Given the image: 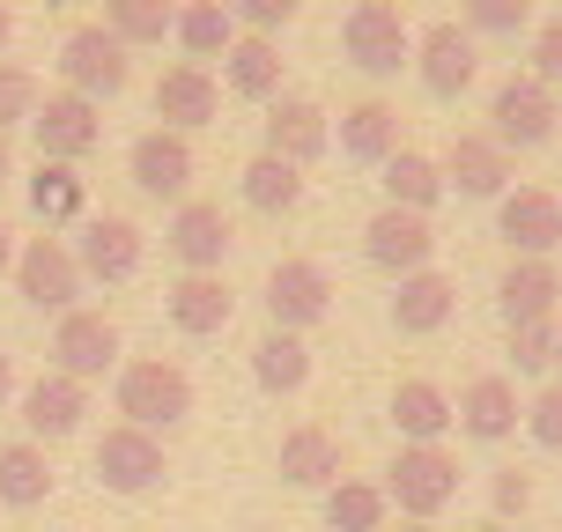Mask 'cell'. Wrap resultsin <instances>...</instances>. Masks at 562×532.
Returning a JSON list of instances; mask_svg holds the SVG:
<instances>
[{"mask_svg": "<svg viewBox=\"0 0 562 532\" xmlns=\"http://www.w3.org/2000/svg\"><path fill=\"white\" fill-rule=\"evenodd\" d=\"M385 503H400V518H422L437 525L451 503H459V451L445 444H400V459L385 466Z\"/></svg>", "mask_w": 562, "mask_h": 532, "instance_id": "6da1fadb", "label": "cell"}, {"mask_svg": "<svg viewBox=\"0 0 562 532\" xmlns=\"http://www.w3.org/2000/svg\"><path fill=\"white\" fill-rule=\"evenodd\" d=\"M112 399H119V415L134 421V429H178V421L193 415V377L178 363H164V355H134V363H119V385H112Z\"/></svg>", "mask_w": 562, "mask_h": 532, "instance_id": "7a4b0ae2", "label": "cell"}, {"mask_svg": "<svg viewBox=\"0 0 562 532\" xmlns=\"http://www.w3.org/2000/svg\"><path fill=\"white\" fill-rule=\"evenodd\" d=\"M126 82H134V53L104 23H82L59 37V89H75L89 104H112Z\"/></svg>", "mask_w": 562, "mask_h": 532, "instance_id": "3957f363", "label": "cell"}, {"mask_svg": "<svg viewBox=\"0 0 562 532\" xmlns=\"http://www.w3.org/2000/svg\"><path fill=\"white\" fill-rule=\"evenodd\" d=\"M340 53H348V67H363L370 82H385L415 59V30L393 0H356L348 23H340Z\"/></svg>", "mask_w": 562, "mask_h": 532, "instance_id": "277c9868", "label": "cell"}, {"mask_svg": "<svg viewBox=\"0 0 562 532\" xmlns=\"http://www.w3.org/2000/svg\"><path fill=\"white\" fill-rule=\"evenodd\" d=\"M8 281H15V296H23L30 310H75V296H82L89 281H82V267H75V245L67 237H23L15 245V267H8Z\"/></svg>", "mask_w": 562, "mask_h": 532, "instance_id": "5b68a950", "label": "cell"}, {"mask_svg": "<svg viewBox=\"0 0 562 532\" xmlns=\"http://www.w3.org/2000/svg\"><path fill=\"white\" fill-rule=\"evenodd\" d=\"M334 318V274H326V259H274V274H267V326L274 333H311V326H326Z\"/></svg>", "mask_w": 562, "mask_h": 532, "instance_id": "8992f818", "label": "cell"}, {"mask_svg": "<svg viewBox=\"0 0 562 532\" xmlns=\"http://www.w3.org/2000/svg\"><path fill=\"white\" fill-rule=\"evenodd\" d=\"M562 126V97L548 82H533V75H510V82H496V97H488V126L481 134L504 140V148H548Z\"/></svg>", "mask_w": 562, "mask_h": 532, "instance_id": "52a82bcc", "label": "cell"}, {"mask_svg": "<svg viewBox=\"0 0 562 532\" xmlns=\"http://www.w3.org/2000/svg\"><path fill=\"white\" fill-rule=\"evenodd\" d=\"M30 134H37V163H82L104 140V104H89L75 89H45L30 112Z\"/></svg>", "mask_w": 562, "mask_h": 532, "instance_id": "ba28073f", "label": "cell"}, {"mask_svg": "<svg viewBox=\"0 0 562 532\" xmlns=\"http://www.w3.org/2000/svg\"><path fill=\"white\" fill-rule=\"evenodd\" d=\"M422 75V89L437 97V104H451V97H467L481 75V45H474V30L467 23H429L415 37V59H407Z\"/></svg>", "mask_w": 562, "mask_h": 532, "instance_id": "9c48e42d", "label": "cell"}, {"mask_svg": "<svg viewBox=\"0 0 562 532\" xmlns=\"http://www.w3.org/2000/svg\"><path fill=\"white\" fill-rule=\"evenodd\" d=\"M97 480L112 488V496H148V488H164V437H148V429H134V421H119V429H104L97 437Z\"/></svg>", "mask_w": 562, "mask_h": 532, "instance_id": "30bf717a", "label": "cell"}, {"mask_svg": "<svg viewBox=\"0 0 562 532\" xmlns=\"http://www.w3.org/2000/svg\"><path fill=\"white\" fill-rule=\"evenodd\" d=\"M496 237L510 245V259H555L562 252V193L548 185H518L496 200Z\"/></svg>", "mask_w": 562, "mask_h": 532, "instance_id": "8fae6325", "label": "cell"}, {"mask_svg": "<svg viewBox=\"0 0 562 532\" xmlns=\"http://www.w3.org/2000/svg\"><path fill=\"white\" fill-rule=\"evenodd\" d=\"M140 259H148L140 223H126V215H82V237H75V267H82V281L119 288V281L140 274Z\"/></svg>", "mask_w": 562, "mask_h": 532, "instance_id": "7c38bea8", "label": "cell"}, {"mask_svg": "<svg viewBox=\"0 0 562 532\" xmlns=\"http://www.w3.org/2000/svg\"><path fill=\"white\" fill-rule=\"evenodd\" d=\"M53 370L59 377H82V385H97L104 370H119V326L104 318V310H59L53 326Z\"/></svg>", "mask_w": 562, "mask_h": 532, "instance_id": "4fadbf2b", "label": "cell"}, {"mask_svg": "<svg viewBox=\"0 0 562 532\" xmlns=\"http://www.w3.org/2000/svg\"><path fill=\"white\" fill-rule=\"evenodd\" d=\"M363 259L378 267V274H422L429 259H437V229H429V215H407V207H378L363 223Z\"/></svg>", "mask_w": 562, "mask_h": 532, "instance_id": "5bb4252c", "label": "cell"}, {"mask_svg": "<svg viewBox=\"0 0 562 532\" xmlns=\"http://www.w3.org/2000/svg\"><path fill=\"white\" fill-rule=\"evenodd\" d=\"M126 178H134L148 200H193V140L170 134V126H148V134L126 148Z\"/></svg>", "mask_w": 562, "mask_h": 532, "instance_id": "9a60e30c", "label": "cell"}, {"mask_svg": "<svg viewBox=\"0 0 562 532\" xmlns=\"http://www.w3.org/2000/svg\"><path fill=\"white\" fill-rule=\"evenodd\" d=\"M164 245H170V259H178L186 274H223V259H229V215H223V200H178V207H170Z\"/></svg>", "mask_w": 562, "mask_h": 532, "instance_id": "2e32d148", "label": "cell"}, {"mask_svg": "<svg viewBox=\"0 0 562 532\" xmlns=\"http://www.w3.org/2000/svg\"><path fill=\"white\" fill-rule=\"evenodd\" d=\"M437 170H445V193H467V200H504L510 193V148L488 140V134H451Z\"/></svg>", "mask_w": 562, "mask_h": 532, "instance_id": "e0dca14e", "label": "cell"}, {"mask_svg": "<svg viewBox=\"0 0 562 532\" xmlns=\"http://www.w3.org/2000/svg\"><path fill=\"white\" fill-rule=\"evenodd\" d=\"M451 421H459L474 444H504L510 429L526 421V407H518V377H504V370H481V377H467V393L451 399Z\"/></svg>", "mask_w": 562, "mask_h": 532, "instance_id": "ac0fdd59", "label": "cell"}, {"mask_svg": "<svg viewBox=\"0 0 562 532\" xmlns=\"http://www.w3.org/2000/svg\"><path fill=\"white\" fill-rule=\"evenodd\" d=\"M156 118H164L170 134H193V126H215V112H223V82L207 75V67H193V59H178V67H164L156 75Z\"/></svg>", "mask_w": 562, "mask_h": 532, "instance_id": "d6986e66", "label": "cell"}, {"mask_svg": "<svg viewBox=\"0 0 562 532\" xmlns=\"http://www.w3.org/2000/svg\"><path fill=\"white\" fill-rule=\"evenodd\" d=\"M326 148H334V118H326V104H311V97H274V112H267V156L311 170Z\"/></svg>", "mask_w": 562, "mask_h": 532, "instance_id": "ffe728a7", "label": "cell"}, {"mask_svg": "<svg viewBox=\"0 0 562 532\" xmlns=\"http://www.w3.org/2000/svg\"><path fill=\"white\" fill-rule=\"evenodd\" d=\"M82 415H89V385H82V377L45 370L37 385H23V429H30V444H59V437H75Z\"/></svg>", "mask_w": 562, "mask_h": 532, "instance_id": "44dd1931", "label": "cell"}, {"mask_svg": "<svg viewBox=\"0 0 562 532\" xmlns=\"http://www.w3.org/2000/svg\"><path fill=\"white\" fill-rule=\"evenodd\" d=\"M164 310H170V326L186 340H215L237 318V296H229V281L223 274H178L164 288Z\"/></svg>", "mask_w": 562, "mask_h": 532, "instance_id": "7402d4cb", "label": "cell"}, {"mask_svg": "<svg viewBox=\"0 0 562 532\" xmlns=\"http://www.w3.org/2000/svg\"><path fill=\"white\" fill-rule=\"evenodd\" d=\"M451 310H459V281L437 274V267H422V274H400V281H393V326H400L407 340L445 333Z\"/></svg>", "mask_w": 562, "mask_h": 532, "instance_id": "603a6c76", "label": "cell"}, {"mask_svg": "<svg viewBox=\"0 0 562 532\" xmlns=\"http://www.w3.org/2000/svg\"><path fill=\"white\" fill-rule=\"evenodd\" d=\"M274 466H281L289 488H318V496H326V488L340 480V437H334V429H318V421H296V429L281 437Z\"/></svg>", "mask_w": 562, "mask_h": 532, "instance_id": "cb8c5ba5", "label": "cell"}, {"mask_svg": "<svg viewBox=\"0 0 562 532\" xmlns=\"http://www.w3.org/2000/svg\"><path fill=\"white\" fill-rule=\"evenodd\" d=\"M223 89H229V97H245V104H274V97H281V45H274V37L237 30V45L223 53Z\"/></svg>", "mask_w": 562, "mask_h": 532, "instance_id": "d4e9b609", "label": "cell"}, {"mask_svg": "<svg viewBox=\"0 0 562 532\" xmlns=\"http://www.w3.org/2000/svg\"><path fill=\"white\" fill-rule=\"evenodd\" d=\"M496 304H504V326H518V318H555V304H562L555 259H510L504 281H496Z\"/></svg>", "mask_w": 562, "mask_h": 532, "instance_id": "484cf974", "label": "cell"}, {"mask_svg": "<svg viewBox=\"0 0 562 532\" xmlns=\"http://www.w3.org/2000/svg\"><path fill=\"white\" fill-rule=\"evenodd\" d=\"M393 429H400V444H445L451 393L437 377H400L393 385Z\"/></svg>", "mask_w": 562, "mask_h": 532, "instance_id": "4316f807", "label": "cell"}, {"mask_svg": "<svg viewBox=\"0 0 562 532\" xmlns=\"http://www.w3.org/2000/svg\"><path fill=\"white\" fill-rule=\"evenodd\" d=\"M393 148H400V112L385 104V97H363V104H348V112H340V156H348V163L378 170Z\"/></svg>", "mask_w": 562, "mask_h": 532, "instance_id": "83f0119b", "label": "cell"}, {"mask_svg": "<svg viewBox=\"0 0 562 532\" xmlns=\"http://www.w3.org/2000/svg\"><path fill=\"white\" fill-rule=\"evenodd\" d=\"M30 215L45 229H67L89 215V178L82 163H37L30 170Z\"/></svg>", "mask_w": 562, "mask_h": 532, "instance_id": "f1b7e54d", "label": "cell"}, {"mask_svg": "<svg viewBox=\"0 0 562 532\" xmlns=\"http://www.w3.org/2000/svg\"><path fill=\"white\" fill-rule=\"evenodd\" d=\"M378 170H385V178H378V185H385V207L429 215V207L445 200V170H437V156H422V148H393Z\"/></svg>", "mask_w": 562, "mask_h": 532, "instance_id": "f546056e", "label": "cell"}, {"mask_svg": "<svg viewBox=\"0 0 562 532\" xmlns=\"http://www.w3.org/2000/svg\"><path fill=\"white\" fill-rule=\"evenodd\" d=\"M237 193H245V207H252V215H296V207H304V170L259 148L252 163L237 170Z\"/></svg>", "mask_w": 562, "mask_h": 532, "instance_id": "4dcf8cb0", "label": "cell"}, {"mask_svg": "<svg viewBox=\"0 0 562 532\" xmlns=\"http://www.w3.org/2000/svg\"><path fill=\"white\" fill-rule=\"evenodd\" d=\"M45 496H53V459H45V444H30V437L0 444V510H37Z\"/></svg>", "mask_w": 562, "mask_h": 532, "instance_id": "1f68e13d", "label": "cell"}, {"mask_svg": "<svg viewBox=\"0 0 562 532\" xmlns=\"http://www.w3.org/2000/svg\"><path fill=\"white\" fill-rule=\"evenodd\" d=\"M170 37L186 45L193 67H207V59H223L229 45H237V15H229V0H186L178 23H170Z\"/></svg>", "mask_w": 562, "mask_h": 532, "instance_id": "d6a6232c", "label": "cell"}, {"mask_svg": "<svg viewBox=\"0 0 562 532\" xmlns=\"http://www.w3.org/2000/svg\"><path fill=\"white\" fill-rule=\"evenodd\" d=\"M252 377H259V393L296 399L311 385V348H304V333H274V326H267V340L252 348Z\"/></svg>", "mask_w": 562, "mask_h": 532, "instance_id": "836d02e7", "label": "cell"}, {"mask_svg": "<svg viewBox=\"0 0 562 532\" xmlns=\"http://www.w3.org/2000/svg\"><path fill=\"white\" fill-rule=\"evenodd\" d=\"M385 518H393V503H385L378 480L340 474L334 488H326V532H385Z\"/></svg>", "mask_w": 562, "mask_h": 532, "instance_id": "e575fe53", "label": "cell"}, {"mask_svg": "<svg viewBox=\"0 0 562 532\" xmlns=\"http://www.w3.org/2000/svg\"><path fill=\"white\" fill-rule=\"evenodd\" d=\"M170 23H178V0H104V30H112L126 53H140V45H164Z\"/></svg>", "mask_w": 562, "mask_h": 532, "instance_id": "d590c367", "label": "cell"}, {"mask_svg": "<svg viewBox=\"0 0 562 532\" xmlns=\"http://www.w3.org/2000/svg\"><path fill=\"white\" fill-rule=\"evenodd\" d=\"M459 23L474 37H518L533 30V0H459Z\"/></svg>", "mask_w": 562, "mask_h": 532, "instance_id": "8d00e7d4", "label": "cell"}, {"mask_svg": "<svg viewBox=\"0 0 562 532\" xmlns=\"http://www.w3.org/2000/svg\"><path fill=\"white\" fill-rule=\"evenodd\" d=\"M510 363H518V377L555 370V318H518L510 326Z\"/></svg>", "mask_w": 562, "mask_h": 532, "instance_id": "74e56055", "label": "cell"}, {"mask_svg": "<svg viewBox=\"0 0 562 532\" xmlns=\"http://www.w3.org/2000/svg\"><path fill=\"white\" fill-rule=\"evenodd\" d=\"M37 75L30 67H15V59H0V134H15V126H30V112H37Z\"/></svg>", "mask_w": 562, "mask_h": 532, "instance_id": "f35d334b", "label": "cell"}, {"mask_svg": "<svg viewBox=\"0 0 562 532\" xmlns=\"http://www.w3.org/2000/svg\"><path fill=\"white\" fill-rule=\"evenodd\" d=\"M526 510H533V474H526V466H496V474H488V518H526Z\"/></svg>", "mask_w": 562, "mask_h": 532, "instance_id": "ab89813d", "label": "cell"}, {"mask_svg": "<svg viewBox=\"0 0 562 532\" xmlns=\"http://www.w3.org/2000/svg\"><path fill=\"white\" fill-rule=\"evenodd\" d=\"M526 429H533L540 451H562V377H555V385H540V393L526 399Z\"/></svg>", "mask_w": 562, "mask_h": 532, "instance_id": "60d3db41", "label": "cell"}, {"mask_svg": "<svg viewBox=\"0 0 562 532\" xmlns=\"http://www.w3.org/2000/svg\"><path fill=\"white\" fill-rule=\"evenodd\" d=\"M533 82H548L562 97V15H548V23H533V67H526Z\"/></svg>", "mask_w": 562, "mask_h": 532, "instance_id": "b9f144b4", "label": "cell"}, {"mask_svg": "<svg viewBox=\"0 0 562 532\" xmlns=\"http://www.w3.org/2000/svg\"><path fill=\"white\" fill-rule=\"evenodd\" d=\"M229 15H237V30H252V37H274L296 15V0H229Z\"/></svg>", "mask_w": 562, "mask_h": 532, "instance_id": "7bdbcfd3", "label": "cell"}, {"mask_svg": "<svg viewBox=\"0 0 562 532\" xmlns=\"http://www.w3.org/2000/svg\"><path fill=\"white\" fill-rule=\"evenodd\" d=\"M8 267H15V229L0 223V274H8Z\"/></svg>", "mask_w": 562, "mask_h": 532, "instance_id": "ee69618b", "label": "cell"}, {"mask_svg": "<svg viewBox=\"0 0 562 532\" xmlns=\"http://www.w3.org/2000/svg\"><path fill=\"white\" fill-rule=\"evenodd\" d=\"M8 399H15V363L0 355V407H8Z\"/></svg>", "mask_w": 562, "mask_h": 532, "instance_id": "f6af8a7d", "label": "cell"}, {"mask_svg": "<svg viewBox=\"0 0 562 532\" xmlns=\"http://www.w3.org/2000/svg\"><path fill=\"white\" fill-rule=\"evenodd\" d=\"M8 37H15V15H8V0H0V53H8Z\"/></svg>", "mask_w": 562, "mask_h": 532, "instance_id": "bcb514c9", "label": "cell"}, {"mask_svg": "<svg viewBox=\"0 0 562 532\" xmlns=\"http://www.w3.org/2000/svg\"><path fill=\"white\" fill-rule=\"evenodd\" d=\"M15 178V156H8V134H0V185Z\"/></svg>", "mask_w": 562, "mask_h": 532, "instance_id": "7dc6e473", "label": "cell"}, {"mask_svg": "<svg viewBox=\"0 0 562 532\" xmlns=\"http://www.w3.org/2000/svg\"><path fill=\"white\" fill-rule=\"evenodd\" d=\"M385 532H437V525H422V518H400V525H385Z\"/></svg>", "mask_w": 562, "mask_h": 532, "instance_id": "c3c4849f", "label": "cell"}, {"mask_svg": "<svg viewBox=\"0 0 562 532\" xmlns=\"http://www.w3.org/2000/svg\"><path fill=\"white\" fill-rule=\"evenodd\" d=\"M474 532H510V525H504V518H481V525H474Z\"/></svg>", "mask_w": 562, "mask_h": 532, "instance_id": "681fc988", "label": "cell"}, {"mask_svg": "<svg viewBox=\"0 0 562 532\" xmlns=\"http://www.w3.org/2000/svg\"><path fill=\"white\" fill-rule=\"evenodd\" d=\"M555 370H562V318H555Z\"/></svg>", "mask_w": 562, "mask_h": 532, "instance_id": "f907efd6", "label": "cell"}, {"mask_svg": "<svg viewBox=\"0 0 562 532\" xmlns=\"http://www.w3.org/2000/svg\"><path fill=\"white\" fill-rule=\"evenodd\" d=\"M45 8H75V0H45Z\"/></svg>", "mask_w": 562, "mask_h": 532, "instance_id": "816d5d0a", "label": "cell"}, {"mask_svg": "<svg viewBox=\"0 0 562 532\" xmlns=\"http://www.w3.org/2000/svg\"><path fill=\"white\" fill-rule=\"evenodd\" d=\"M252 532H274V525H252Z\"/></svg>", "mask_w": 562, "mask_h": 532, "instance_id": "f5cc1de1", "label": "cell"}]
</instances>
